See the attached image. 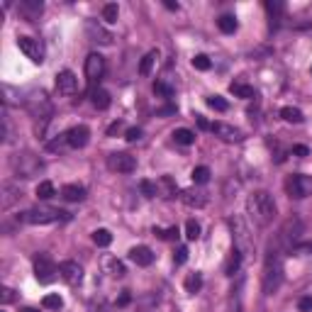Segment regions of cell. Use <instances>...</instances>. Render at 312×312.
Returning a JSON list of instances; mask_svg holds the SVG:
<instances>
[{"label":"cell","instance_id":"38","mask_svg":"<svg viewBox=\"0 0 312 312\" xmlns=\"http://www.w3.org/2000/svg\"><path fill=\"white\" fill-rule=\"evenodd\" d=\"M139 188H142V193L146 198H156V195H159V186H156L154 181H142Z\"/></svg>","mask_w":312,"mask_h":312},{"label":"cell","instance_id":"30","mask_svg":"<svg viewBox=\"0 0 312 312\" xmlns=\"http://www.w3.org/2000/svg\"><path fill=\"white\" fill-rule=\"evenodd\" d=\"M281 117H283L285 122H290V125H300V122L305 120L298 108H283V110H281Z\"/></svg>","mask_w":312,"mask_h":312},{"label":"cell","instance_id":"54","mask_svg":"<svg viewBox=\"0 0 312 312\" xmlns=\"http://www.w3.org/2000/svg\"><path fill=\"white\" fill-rule=\"evenodd\" d=\"M164 5H166L169 10H178V2H173V0H164Z\"/></svg>","mask_w":312,"mask_h":312},{"label":"cell","instance_id":"48","mask_svg":"<svg viewBox=\"0 0 312 312\" xmlns=\"http://www.w3.org/2000/svg\"><path fill=\"white\" fill-rule=\"evenodd\" d=\"M293 154H295V156H308L310 149H308L305 144H298V146H293Z\"/></svg>","mask_w":312,"mask_h":312},{"label":"cell","instance_id":"27","mask_svg":"<svg viewBox=\"0 0 312 312\" xmlns=\"http://www.w3.org/2000/svg\"><path fill=\"white\" fill-rule=\"evenodd\" d=\"M156 59H159V54H156V52H149V54H144L142 61H139V76H149V73H151V66L156 63Z\"/></svg>","mask_w":312,"mask_h":312},{"label":"cell","instance_id":"34","mask_svg":"<svg viewBox=\"0 0 312 312\" xmlns=\"http://www.w3.org/2000/svg\"><path fill=\"white\" fill-rule=\"evenodd\" d=\"M117 17H120L117 5H115V2H108V5L103 7V20H105L108 25H115V22H117Z\"/></svg>","mask_w":312,"mask_h":312},{"label":"cell","instance_id":"2","mask_svg":"<svg viewBox=\"0 0 312 312\" xmlns=\"http://www.w3.org/2000/svg\"><path fill=\"white\" fill-rule=\"evenodd\" d=\"M283 283V258L281 251L273 249L266 256V266H263V293L266 295H273Z\"/></svg>","mask_w":312,"mask_h":312},{"label":"cell","instance_id":"45","mask_svg":"<svg viewBox=\"0 0 312 312\" xmlns=\"http://www.w3.org/2000/svg\"><path fill=\"white\" fill-rule=\"evenodd\" d=\"M0 300L7 305V303H12L15 300V290L12 288H0Z\"/></svg>","mask_w":312,"mask_h":312},{"label":"cell","instance_id":"53","mask_svg":"<svg viewBox=\"0 0 312 312\" xmlns=\"http://www.w3.org/2000/svg\"><path fill=\"white\" fill-rule=\"evenodd\" d=\"M198 125H200V129H210V127H212V125H210L205 117H198Z\"/></svg>","mask_w":312,"mask_h":312},{"label":"cell","instance_id":"18","mask_svg":"<svg viewBox=\"0 0 312 312\" xmlns=\"http://www.w3.org/2000/svg\"><path fill=\"white\" fill-rule=\"evenodd\" d=\"M17 10H20V15H22L25 20L32 22V20H37V17L42 15L44 5H42L39 0H20V7H17Z\"/></svg>","mask_w":312,"mask_h":312},{"label":"cell","instance_id":"32","mask_svg":"<svg viewBox=\"0 0 312 312\" xmlns=\"http://www.w3.org/2000/svg\"><path fill=\"white\" fill-rule=\"evenodd\" d=\"M190 178H193L195 186H205V183L210 181V169H207V166H195L193 173H190Z\"/></svg>","mask_w":312,"mask_h":312},{"label":"cell","instance_id":"19","mask_svg":"<svg viewBox=\"0 0 312 312\" xmlns=\"http://www.w3.org/2000/svg\"><path fill=\"white\" fill-rule=\"evenodd\" d=\"M129 261H134L137 266H151L154 263V251L149 247H134V249H129Z\"/></svg>","mask_w":312,"mask_h":312},{"label":"cell","instance_id":"3","mask_svg":"<svg viewBox=\"0 0 312 312\" xmlns=\"http://www.w3.org/2000/svg\"><path fill=\"white\" fill-rule=\"evenodd\" d=\"M17 220L25 222V225H52V222L68 220V212L57 210V207H34V210H25V212H20Z\"/></svg>","mask_w":312,"mask_h":312},{"label":"cell","instance_id":"55","mask_svg":"<svg viewBox=\"0 0 312 312\" xmlns=\"http://www.w3.org/2000/svg\"><path fill=\"white\" fill-rule=\"evenodd\" d=\"M20 312H39V310H34V308H25V310H20Z\"/></svg>","mask_w":312,"mask_h":312},{"label":"cell","instance_id":"16","mask_svg":"<svg viewBox=\"0 0 312 312\" xmlns=\"http://www.w3.org/2000/svg\"><path fill=\"white\" fill-rule=\"evenodd\" d=\"M76 88H78V78L73 71H61L57 76V90L61 95H73Z\"/></svg>","mask_w":312,"mask_h":312},{"label":"cell","instance_id":"15","mask_svg":"<svg viewBox=\"0 0 312 312\" xmlns=\"http://www.w3.org/2000/svg\"><path fill=\"white\" fill-rule=\"evenodd\" d=\"M103 73H105V59L100 54H90L85 59V76H88V81H98V78H103Z\"/></svg>","mask_w":312,"mask_h":312},{"label":"cell","instance_id":"31","mask_svg":"<svg viewBox=\"0 0 312 312\" xmlns=\"http://www.w3.org/2000/svg\"><path fill=\"white\" fill-rule=\"evenodd\" d=\"M217 27H220V32H225V34H234V32H237V20H234L232 15H222V17L217 20Z\"/></svg>","mask_w":312,"mask_h":312},{"label":"cell","instance_id":"46","mask_svg":"<svg viewBox=\"0 0 312 312\" xmlns=\"http://www.w3.org/2000/svg\"><path fill=\"white\" fill-rule=\"evenodd\" d=\"M173 261H176L178 266H181V263H186V261H188V249H186V247H178V251L173 254Z\"/></svg>","mask_w":312,"mask_h":312},{"label":"cell","instance_id":"24","mask_svg":"<svg viewBox=\"0 0 312 312\" xmlns=\"http://www.w3.org/2000/svg\"><path fill=\"white\" fill-rule=\"evenodd\" d=\"M229 93L237 95V98H242V100H251V98H256V90L247 83H232L229 85Z\"/></svg>","mask_w":312,"mask_h":312},{"label":"cell","instance_id":"33","mask_svg":"<svg viewBox=\"0 0 312 312\" xmlns=\"http://www.w3.org/2000/svg\"><path fill=\"white\" fill-rule=\"evenodd\" d=\"M93 242H95L98 247H110V244H113L110 229H95V232H93Z\"/></svg>","mask_w":312,"mask_h":312},{"label":"cell","instance_id":"47","mask_svg":"<svg viewBox=\"0 0 312 312\" xmlns=\"http://www.w3.org/2000/svg\"><path fill=\"white\" fill-rule=\"evenodd\" d=\"M298 308H300V312H312V298H300Z\"/></svg>","mask_w":312,"mask_h":312},{"label":"cell","instance_id":"14","mask_svg":"<svg viewBox=\"0 0 312 312\" xmlns=\"http://www.w3.org/2000/svg\"><path fill=\"white\" fill-rule=\"evenodd\" d=\"M85 34L90 37V42H98V44H105V47L113 44V34H110L108 29L100 27L95 20H88V22H85Z\"/></svg>","mask_w":312,"mask_h":312},{"label":"cell","instance_id":"13","mask_svg":"<svg viewBox=\"0 0 312 312\" xmlns=\"http://www.w3.org/2000/svg\"><path fill=\"white\" fill-rule=\"evenodd\" d=\"M63 137H66V144H68L71 149H81V146H85L88 139H90V129H88L85 125H78V127H71Z\"/></svg>","mask_w":312,"mask_h":312},{"label":"cell","instance_id":"35","mask_svg":"<svg viewBox=\"0 0 312 312\" xmlns=\"http://www.w3.org/2000/svg\"><path fill=\"white\" fill-rule=\"evenodd\" d=\"M42 305H44L47 310H61V305H63V300H61V295H59V293H52V295H44V300H42Z\"/></svg>","mask_w":312,"mask_h":312},{"label":"cell","instance_id":"52","mask_svg":"<svg viewBox=\"0 0 312 312\" xmlns=\"http://www.w3.org/2000/svg\"><path fill=\"white\" fill-rule=\"evenodd\" d=\"M176 113V108L173 105H169V108H161V110H156V115H173Z\"/></svg>","mask_w":312,"mask_h":312},{"label":"cell","instance_id":"1","mask_svg":"<svg viewBox=\"0 0 312 312\" xmlns=\"http://www.w3.org/2000/svg\"><path fill=\"white\" fill-rule=\"evenodd\" d=\"M247 207H249V215L254 217L261 227L271 225L273 217H276V202H273V195L266 193V190L254 193V195L249 198V202H247Z\"/></svg>","mask_w":312,"mask_h":312},{"label":"cell","instance_id":"11","mask_svg":"<svg viewBox=\"0 0 312 312\" xmlns=\"http://www.w3.org/2000/svg\"><path fill=\"white\" fill-rule=\"evenodd\" d=\"M59 276L68 285H78L83 281V268H81L76 261H63V263L59 266Z\"/></svg>","mask_w":312,"mask_h":312},{"label":"cell","instance_id":"49","mask_svg":"<svg viewBox=\"0 0 312 312\" xmlns=\"http://www.w3.org/2000/svg\"><path fill=\"white\" fill-rule=\"evenodd\" d=\"M266 10H268V12H271V15H273V12H276V15H278V12H281V10H283V5H281V2H266Z\"/></svg>","mask_w":312,"mask_h":312},{"label":"cell","instance_id":"10","mask_svg":"<svg viewBox=\"0 0 312 312\" xmlns=\"http://www.w3.org/2000/svg\"><path fill=\"white\" fill-rule=\"evenodd\" d=\"M17 47L32 63H42L44 61V47L39 44V39H32V37H20L17 39Z\"/></svg>","mask_w":312,"mask_h":312},{"label":"cell","instance_id":"12","mask_svg":"<svg viewBox=\"0 0 312 312\" xmlns=\"http://www.w3.org/2000/svg\"><path fill=\"white\" fill-rule=\"evenodd\" d=\"M27 110L34 117H44V115L52 113V105H49V100H47V95L39 90V93H32V98H27Z\"/></svg>","mask_w":312,"mask_h":312},{"label":"cell","instance_id":"21","mask_svg":"<svg viewBox=\"0 0 312 312\" xmlns=\"http://www.w3.org/2000/svg\"><path fill=\"white\" fill-rule=\"evenodd\" d=\"M22 193H20V188L15 186V183H2V195H0V207L2 210H7L15 200L20 198Z\"/></svg>","mask_w":312,"mask_h":312},{"label":"cell","instance_id":"25","mask_svg":"<svg viewBox=\"0 0 312 312\" xmlns=\"http://www.w3.org/2000/svg\"><path fill=\"white\" fill-rule=\"evenodd\" d=\"M156 186H159V195H164V198H173L176 195V183H173L171 176H161Z\"/></svg>","mask_w":312,"mask_h":312},{"label":"cell","instance_id":"50","mask_svg":"<svg viewBox=\"0 0 312 312\" xmlns=\"http://www.w3.org/2000/svg\"><path fill=\"white\" fill-rule=\"evenodd\" d=\"M129 300H132V295H129V293H122V295L117 298V308H125V305H129Z\"/></svg>","mask_w":312,"mask_h":312},{"label":"cell","instance_id":"22","mask_svg":"<svg viewBox=\"0 0 312 312\" xmlns=\"http://www.w3.org/2000/svg\"><path fill=\"white\" fill-rule=\"evenodd\" d=\"M61 195L68 200V202H81V200L85 198V188L83 186H76V183H68V186H63Z\"/></svg>","mask_w":312,"mask_h":312},{"label":"cell","instance_id":"29","mask_svg":"<svg viewBox=\"0 0 312 312\" xmlns=\"http://www.w3.org/2000/svg\"><path fill=\"white\" fill-rule=\"evenodd\" d=\"M239 266H242V251H239V249H234L232 256H229L227 266H225V273H227V276H234V273L239 271Z\"/></svg>","mask_w":312,"mask_h":312},{"label":"cell","instance_id":"28","mask_svg":"<svg viewBox=\"0 0 312 312\" xmlns=\"http://www.w3.org/2000/svg\"><path fill=\"white\" fill-rule=\"evenodd\" d=\"M173 139H176V144H183V146H190V144L195 142V134H193L190 129L181 127V129H176V132H173Z\"/></svg>","mask_w":312,"mask_h":312},{"label":"cell","instance_id":"51","mask_svg":"<svg viewBox=\"0 0 312 312\" xmlns=\"http://www.w3.org/2000/svg\"><path fill=\"white\" fill-rule=\"evenodd\" d=\"M120 129H122V122H113V125L108 127V137H115Z\"/></svg>","mask_w":312,"mask_h":312},{"label":"cell","instance_id":"44","mask_svg":"<svg viewBox=\"0 0 312 312\" xmlns=\"http://www.w3.org/2000/svg\"><path fill=\"white\" fill-rule=\"evenodd\" d=\"M125 139H127V142H137V139H142V129H139V127H129V129L125 132Z\"/></svg>","mask_w":312,"mask_h":312},{"label":"cell","instance_id":"36","mask_svg":"<svg viewBox=\"0 0 312 312\" xmlns=\"http://www.w3.org/2000/svg\"><path fill=\"white\" fill-rule=\"evenodd\" d=\"M207 105H210L212 110H217V113H227V108H229V103L225 98H220V95H210V98H207Z\"/></svg>","mask_w":312,"mask_h":312},{"label":"cell","instance_id":"26","mask_svg":"<svg viewBox=\"0 0 312 312\" xmlns=\"http://www.w3.org/2000/svg\"><path fill=\"white\" fill-rule=\"evenodd\" d=\"M34 193H37V198L39 200H52L54 195H57V188H54L52 181H42V183L34 188Z\"/></svg>","mask_w":312,"mask_h":312},{"label":"cell","instance_id":"41","mask_svg":"<svg viewBox=\"0 0 312 312\" xmlns=\"http://www.w3.org/2000/svg\"><path fill=\"white\" fill-rule=\"evenodd\" d=\"M154 93L161 95V98H171V95H173V85L164 83V81H156V83H154Z\"/></svg>","mask_w":312,"mask_h":312},{"label":"cell","instance_id":"9","mask_svg":"<svg viewBox=\"0 0 312 312\" xmlns=\"http://www.w3.org/2000/svg\"><path fill=\"white\" fill-rule=\"evenodd\" d=\"M108 169L117 171V173H132L137 169V159L132 154H125V151H115L108 156Z\"/></svg>","mask_w":312,"mask_h":312},{"label":"cell","instance_id":"37","mask_svg":"<svg viewBox=\"0 0 312 312\" xmlns=\"http://www.w3.org/2000/svg\"><path fill=\"white\" fill-rule=\"evenodd\" d=\"M200 288H202V276H200V273H190V276L186 278V290H188V293H198Z\"/></svg>","mask_w":312,"mask_h":312},{"label":"cell","instance_id":"4","mask_svg":"<svg viewBox=\"0 0 312 312\" xmlns=\"http://www.w3.org/2000/svg\"><path fill=\"white\" fill-rule=\"evenodd\" d=\"M44 169V164H42V159L39 156H34V154H17L15 159H12V171H15V176L17 178H34L39 171Z\"/></svg>","mask_w":312,"mask_h":312},{"label":"cell","instance_id":"7","mask_svg":"<svg viewBox=\"0 0 312 312\" xmlns=\"http://www.w3.org/2000/svg\"><path fill=\"white\" fill-rule=\"evenodd\" d=\"M310 190H312V181L308 176H300V173L288 176V181H285V193H288L290 198H295V200L308 198Z\"/></svg>","mask_w":312,"mask_h":312},{"label":"cell","instance_id":"5","mask_svg":"<svg viewBox=\"0 0 312 312\" xmlns=\"http://www.w3.org/2000/svg\"><path fill=\"white\" fill-rule=\"evenodd\" d=\"M300 234H303V222H300L298 217H288L283 222V227H281V232H278V239H276V242H278L281 249H295Z\"/></svg>","mask_w":312,"mask_h":312},{"label":"cell","instance_id":"8","mask_svg":"<svg viewBox=\"0 0 312 312\" xmlns=\"http://www.w3.org/2000/svg\"><path fill=\"white\" fill-rule=\"evenodd\" d=\"M229 227H232V232H234V249H239L242 254L244 251H251V239H249V229L244 227V222L239 220V217H232L229 220Z\"/></svg>","mask_w":312,"mask_h":312},{"label":"cell","instance_id":"17","mask_svg":"<svg viewBox=\"0 0 312 312\" xmlns=\"http://www.w3.org/2000/svg\"><path fill=\"white\" fill-rule=\"evenodd\" d=\"M210 132H215V134H217V137H222L225 142H239V139H242L239 129H237V127H232V125H227V122H212Z\"/></svg>","mask_w":312,"mask_h":312},{"label":"cell","instance_id":"6","mask_svg":"<svg viewBox=\"0 0 312 312\" xmlns=\"http://www.w3.org/2000/svg\"><path fill=\"white\" fill-rule=\"evenodd\" d=\"M57 273H59L57 263H54L47 254L34 256V276H37L39 283H52V281L57 278Z\"/></svg>","mask_w":312,"mask_h":312},{"label":"cell","instance_id":"39","mask_svg":"<svg viewBox=\"0 0 312 312\" xmlns=\"http://www.w3.org/2000/svg\"><path fill=\"white\" fill-rule=\"evenodd\" d=\"M154 234H156V237H161V239H166V242H173V239H178V234H181V232H178V227H169V229H154Z\"/></svg>","mask_w":312,"mask_h":312},{"label":"cell","instance_id":"43","mask_svg":"<svg viewBox=\"0 0 312 312\" xmlns=\"http://www.w3.org/2000/svg\"><path fill=\"white\" fill-rule=\"evenodd\" d=\"M212 63H210V59L205 57V54H198V57L193 59V68H198V71H207Z\"/></svg>","mask_w":312,"mask_h":312},{"label":"cell","instance_id":"40","mask_svg":"<svg viewBox=\"0 0 312 312\" xmlns=\"http://www.w3.org/2000/svg\"><path fill=\"white\" fill-rule=\"evenodd\" d=\"M186 237H188L190 242L200 239V225L195 220H188V222H186Z\"/></svg>","mask_w":312,"mask_h":312},{"label":"cell","instance_id":"42","mask_svg":"<svg viewBox=\"0 0 312 312\" xmlns=\"http://www.w3.org/2000/svg\"><path fill=\"white\" fill-rule=\"evenodd\" d=\"M105 263H108V268H110V273H113V276H117V278L127 273V271H125V266H122V263H120L117 258H108Z\"/></svg>","mask_w":312,"mask_h":312},{"label":"cell","instance_id":"23","mask_svg":"<svg viewBox=\"0 0 312 312\" xmlns=\"http://www.w3.org/2000/svg\"><path fill=\"white\" fill-rule=\"evenodd\" d=\"M90 100H93V105L98 108V110H108L110 108V93L108 90H103V88H95L93 90V95H90Z\"/></svg>","mask_w":312,"mask_h":312},{"label":"cell","instance_id":"20","mask_svg":"<svg viewBox=\"0 0 312 312\" xmlns=\"http://www.w3.org/2000/svg\"><path fill=\"white\" fill-rule=\"evenodd\" d=\"M181 200L188 205V207H205L207 205V193H202V190H183L181 193Z\"/></svg>","mask_w":312,"mask_h":312}]
</instances>
